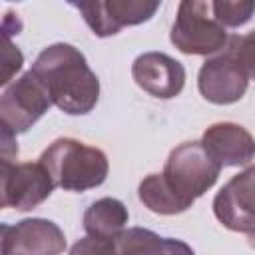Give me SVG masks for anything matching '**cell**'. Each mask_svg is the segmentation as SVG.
<instances>
[{"label":"cell","instance_id":"8","mask_svg":"<svg viewBox=\"0 0 255 255\" xmlns=\"http://www.w3.org/2000/svg\"><path fill=\"white\" fill-rule=\"evenodd\" d=\"M66 235L58 223L28 217L14 225H2V255H62Z\"/></svg>","mask_w":255,"mask_h":255},{"label":"cell","instance_id":"6","mask_svg":"<svg viewBox=\"0 0 255 255\" xmlns=\"http://www.w3.org/2000/svg\"><path fill=\"white\" fill-rule=\"evenodd\" d=\"M2 207H12L16 211H30L42 201H46L56 187L48 169L42 161H2Z\"/></svg>","mask_w":255,"mask_h":255},{"label":"cell","instance_id":"2","mask_svg":"<svg viewBox=\"0 0 255 255\" xmlns=\"http://www.w3.org/2000/svg\"><path fill=\"white\" fill-rule=\"evenodd\" d=\"M56 187L86 191L106 181L110 171L108 155L100 147L86 145L74 137H58L40 155Z\"/></svg>","mask_w":255,"mask_h":255},{"label":"cell","instance_id":"17","mask_svg":"<svg viewBox=\"0 0 255 255\" xmlns=\"http://www.w3.org/2000/svg\"><path fill=\"white\" fill-rule=\"evenodd\" d=\"M243 68L249 80H255V28L243 36H231L225 48Z\"/></svg>","mask_w":255,"mask_h":255},{"label":"cell","instance_id":"16","mask_svg":"<svg viewBox=\"0 0 255 255\" xmlns=\"http://www.w3.org/2000/svg\"><path fill=\"white\" fill-rule=\"evenodd\" d=\"M211 12L223 28H239L247 24L255 12V0H215Z\"/></svg>","mask_w":255,"mask_h":255},{"label":"cell","instance_id":"4","mask_svg":"<svg viewBox=\"0 0 255 255\" xmlns=\"http://www.w3.org/2000/svg\"><path fill=\"white\" fill-rule=\"evenodd\" d=\"M171 44L187 56H209L227 48L229 36L215 20L211 2L183 0L177 6V16L169 32Z\"/></svg>","mask_w":255,"mask_h":255},{"label":"cell","instance_id":"7","mask_svg":"<svg viewBox=\"0 0 255 255\" xmlns=\"http://www.w3.org/2000/svg\"><path fill=\"white\" fill-rule=\"evenodd\" d=\"M80 10L86 24L100 38L114 36L126 26L147 22L161 6L157 0H92L72 2Z\"/></svg>","mask_w":255,"mask_h":255},{"label":"cell","instance_id":"10","mask_svg":"<svg viewBox=\"0 0 255 255\" xmlns=\"http://www.w3.org/2000/svg\"><path fill=\"white\" fill-rule=\"evenodd\" d=\"M249 86V78L237 60L225 50L223 54L209 58L199 68L197 88L199 94L217 106H227L239 102Z\"/></svg>","mask_w":255,"mask_h":255},{"label":"cell","instance_id":"13","mask_svg":"<svg viewBox=\"0 0 255 255\" xmlns=\"http://www.w3.org/2000/svg\"><path fill=\"white\" fill-rule=\"evenodd\" d=\"M114 255H195V251L181 239L161 237L143 227H129L114 239Z\"/></svg>","mask_w":255,"mask_h":255},{"label":"cell","instance_id":"9","mask_svg":"<svg viewBox=\"0 0 255 255\" xmlns=\"http://www.w3.org/2000/svg\"><path fill=\"white\" fill-rule=\"evenodd\" d=\"M213 213L231 231L255 229V165L233 175L217 191Z\"/></svg>","mask_w":255,"mask_h":255},{"label":"cell","instance_id":"19","mask_svg":"<svg viewBox=\"0 0 255 255\" xmlns=\"http://www.w3.org/2000/svg\"><path fill=\"white\" fill-rule=\"evenodd\" d=\"M2 64H4V70H2V78H0V84H8L12 80V76L22 68L24 64V56L22 52L18 50V46H14L10 42V36H4V52H2Z\"/></svg>","mask_w":255,"mask_h":255},{"label":"cell","instance_id":"14","mask_svg":"<svg viewBox=\"0 0 255 255\" xmlns=\"http://www.w3.org/2000/svg\"><path fill=\"white\" fill-rule=\"evenodd\" d=\"M129 213L128 207L116 197H102L94 201L84 213V229L92 237L116 239L126 231Z\"/></svg>","mask_w":255,"mask_h":255},{"label":"cell","instance_id":"3","mask_svg":"<svg viewBox=\"0 0 255 255\" xmlns=\"http://www.w3.org/2000/svg\"><path fill=\"white\" fill-rule=\"evenodd\" d=\"M221 165L207 153L201 141H183L169 151L161 171L167 185L189 205L213 187Z\"/></svg>","mask_w":255,"mask_h":255},{"label":"cell","instance_id":"20","mask_svg":"<svg viewBox=\"0 0 255 255\" xmlns=\"http://www.w3.org/2000/svg\"><path fill=\"white\" fill-rule=\"evenodd\" d=\"M2 129V161H12L18 157V143H16V135L10 133L8 129Z\"/></svg>","mask_w":255,"mask_h":255},{"label":"cell","instance_id":"5","mask_svg":"<svg viewBox=\"0 0 255 255\" xmlns=\"http://www.w3.org/2000/svg\"><path fill=\"white\" fill-rule=\"evenodd\" d=\"M52 100L42 82L28 70L8 84L0 96V128L18 135L28 131L48 110Z\"/></svg>","mask_w":255,"mask_h":255},{"label":"cell","instance_id":"21","mask_svg":"<svg viewBox=\"0 0 255 255\" xmlns=\"http://www.w3.org/2000/svg\"><path fill=\"white\" fill-rule=\"evenodd\" d=\"M247 243L255 249V229H251V231H247Z\"/></svg>","mask_w":255,"mask_h":255},{"label":"cell","instance_id":"15","mask_svg":"<svg viewBox=\"0 0 255 255\" xmlns=\"http://www.w3.org/2000/svg\"><path fill=\"white\" fill-rule=\"evenodd\" d=\"M137 197L149 211L159 215H177L191 207L167 185L161 173H149L143 177L137 187Z\"/></svg>","mask_w":255,"mask_h":255},{"label":"cell","instance_id":"12","mask_svg":"<svg viewBox=\"0 0 255 255\" xmlns=\"http://www.w3.org/2000/svg\"><path fill=\"white\" fill-rule=\"evenodd\" d=\"M201 143L221 167L247 165L255 159V137L249 129L233 122L209 126L201 135Z\"/></svg>","mask_w":255,"mask_h":255},{"label":"cell","instance_id":"18","mask_svg":"<svg viewBox=\"0 0 255 255\" xmlns=\"http://www.w3.org/2000/svg\"><path fill=\"white\" fill-rule=\"evenodd\" d=\"M116 245L112 239H100V237H82L76 241L70 249V255H114Z\"/></svg>","mask_w":255,"mask_h":255},{"label":"cell","instance_id":"11","mask_svg":"<svg viewBox=\"0 0 255 255\" xmlns=\"http://www.w3.org/2000/svg\"><path fill=\"white\" fill-rule=\"evenodd\" d=\"M135 84L153 98L171 100L185 86V68L163 52H143L131 64Z\"/></svg>","mask_w":255,"mask_h":255},{"label":"cell","instance_id":"1","mask_svg":"<svg viewBox=\"0 0 255 255\" xmlns=\"http://www.w3.org/2000/svg\"><path fill=\"white\" fill-rule=\"evenodd\" d=\"M32 74L46 88L52 104L68 116L90 114L100 100V80L72 44L56 42L44 48L32 64Z\"/></svg>","mask_w":255,"mask_h":255}]
</instances>
